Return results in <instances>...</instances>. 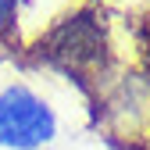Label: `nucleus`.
<instances>
[{
    "instance_id": "obj_1",
    "label": "nucleus",
    "mask_w": 150,
    "mask_h": 150,
    "mask_svg": "<svg viewBox=\"0 0 150 150\" xmlns=\"http://www.w3.org/2000/svg\"><path fill=\"white\" fill-rule=\"evenodd\" d=\"M57 111L25 82L0 89V150H50L57 139Z\"/></svg>"
},
{
    "instance_id": "obj_2",
    "label": "nucleus",
    "mask_w": 150,
    "mask_h": 150,
    "mask_svg": "<svg viewBox=\"0 0 150 150\" xmlns=\"http://www.w3.org/2000/svg\"><path fill=\"white\" fill-rule=\"evenodd\" d=\"M18 7H22V0H0V36H7L18 25Z\"/></svg>"
}]
</instances>
